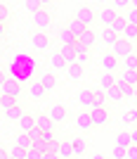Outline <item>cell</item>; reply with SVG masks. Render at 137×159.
Segmentation results:
<instances>
[{"label": "cell", "instance_id": "cell-1", "mask_svg": "<svg viewBox=\"0 0 137 159\" xmlns=\"http://www.w3.org/2000/svg\"><path fill=\"white\" fill-rule=\"evenodd\" d=\"M28 43H31V48L36 52H52V50H50V38H47V33H43V31H36Z\"/></svg>", "mask_w": 137, "mask_h": 159}, {"label": "cell", "instance_id": "cell-2", "mask_svg": "<svg viewBox=\"0 0 137 159\" xmlns=\"http://www.w3.org/2000/svg\"><path fill=\"white\" fill-rule=\"evenodd\" d=\"M0 93L7 95V98L19 100V95H21V86H19V83H17L14 79H5V76H2V81H0Z\"/></svg>", "mask_w": 137, "mask_h": 159}, {"label": "cell", "instance_id": "cell-3", "mask_svg": "<svg viewBox=\"0 0 137 159\" xmlns=\"http://www.w3.org/2000/svg\"><path fill=\"white\" fill-rule=\"evenodd\" d=\"M76 19H78L80 24H85V26L90 29L92 24L97 21V12H95V10H92L90 5H80L78 10H76Z\"/></svg>", "mask_w": 137, "mask_h": 159}, {"label": "cell", "instance_id": "cell-4", "mask_svg": "<svg viewBox=\"0 0 137 159\" xmlns=\"http://www.w3.org/2000/svg\"><path fill=\"white\" fill-rule=\"evenodd\" d=\"M132 48H135L132 43H128V40H123V38H118V43L111 48L109 52H111V55H116L118 60H125L128 55H135V50H132Z\"/></svg>", "mask_w": 137, "mask_h": 159}, {"label": "cell", "instance_id": "cell-5", "mask_svg": "<svg viewBox=\"0 0 137 159\" xmlns=\"http://www.w3.org/2000/svg\"><path fill=\"white\" fill-rule=\"evenodd\" d=\"M50 24H52V17H50V12H47V10H43V12H36V14H33V26L38 29V31L47 33Z\"/></svg>", "mask_w": 137, "mask_h": 159}, {"label": "cell", "instance_id": "cell-6", "mask_svg": "<svg viewBox=\"0 0 137 159\" xmlns=\"http://www.w3.org/2000/svg\"><path fill=\"white\" fill-rule=\"evenodd\" d=\"M90 116H92V124H95V126H106V124H109V109H106V107H92Z\"/></svg>", "mask_w": 137, "mask_h": 159}, {"label": "cell", "instance_id": "cell-7", "mask_svg": "<svg viewBox=\"0 0 137 159\" xmlns=\"http://www.w3.org/2000/svg\"><path fill=\"white\" fill-rule=\"evenodd\" d=\"M102 69H104L106 74H116L118 69H121V60H118L116 55H111V52L102 55Z\"/></svg>", "mask_w": 137, "mask_h": 159}, {"label": "cell", "instance_id": "cell-8", "mask_svg": "<svg viewBox=\"0 0 137 159\" xmlns=\"http://www.w3.org/2000/svg\"><path fill=\"white\" fill-rule=\"evenodd\" d=\"M118 17H121V14H118L113 7H104V10H99V14H97V19L102 21V26H106V29H109Z\"/></svg>", "mask_w": 137, "mask_h": 159}, {"label": "cell", "instance_id": "cell-9", "mask_svg": "<svg viewBox=\"0 0 137 159\" xmlns=\"http://www.w3.org/2000/svg\"><path fill=\"white\" fill-rule=\"evenodd\" d=\"M57 50L66 60V64H76V62H78V45H62V48H57Z\"/></svg>", "mask_w": 137, "mask_h": 159}, {"label": "cell", "instance_id": "cell-10", "mask_svg": "<svg viewBox=\"0 0 137 159\" xmlns=\"http://www.w3.org/2000/svg\"><path fill=\"white\" fill-rule=\"evenodd\" d=\"M78 102L85 107V112H90L92 107H95V90L92 88H83L78 93Z\"/></svg>", "mask_w": 137, "mask_h": 159}, {"label": "cell", "instance_id": "cell-11", "mask_svg": "<svg viewBox=\"0 0 137 159\" xmlns=\"http://www.w3.org/2000/svg\"><path fill=\"white\" fill-rule=\"evenodd\" d=\"M36 128L43 133H54V121L47 114H36Z\"/></svg>", "mask_w": 137, "mask_h": 159}, {"label": "cell", "instance_id": "cell-12", "mask_svg": "<svg viewBox=\"0 0 137 159\" xmlns=\"http://www.w3.org/2000/svg\"><path fill=\"white\" fill-rule=\"evenodd\" d=\"M76 128H78V131H83V133H88V131H92V128H95L90 112H80L78 116H76Z\"/></svg>", "mask_w": 137, "mask_h": 159}, {"label": "cell", "instance_id": "cell-13", "mask_svg": "<svg viewBox=\"0 0 137 159\" xmlns=\"http://www.w3.org/2000/svg\"><path fill=\"white\" fill-rule=\"evenodd\" d=\"M47 116H50L54 124H62V121L66 119V107H64V105H50V109H47Z\"/></svg>", "mask_w": 137, "mask_h": 159}, {"label": "cell", "instance_id": "cell-14", "mask_svg": "<svg viewBox=\"0 0 137 159\" xmlns=\"http://www.w3.org/2000/svg\"><path fill=\"white\" fill-rule=\"evenodd\" d=\"M19 126V133H31V131H36V114H24L21 116V121L17 124Z\"/></svg>", "mask_w": 137, "mask_h": 159}, {"label": "cell", "instance_id": "cell-15", "mask_svg": "<svg viewBox=\"0 0 137 159\" xmlns=\"http://www.w3.org/2000/svg\"><path fill=\"white\" fill-rule=\"evenodd\" d=\"M38 81L43 83V86H45V90H47V93L57 88V76H54L52 71H40V79H38Z\"/></svg>", "mask_w": 137, "mask_h": 159}, {"label": "cell", "instance_id": "cell-16", "mask_svg": "<svg viewBox=\"0 0 137 159\" xmlns=\"http://www.w3.org/2000/svg\"><path fill=\"white\" fill-rule=\"evenodd\" d=\"M95 43H97V33L92 31V29H88V31H85L83 36L78 38V45L88 48V50H92V48H95Z\"/></svg>", "mask_w": 137, "mask_h": 159}, {"label": "cell", "instance_id": "cell-17", "mask_svg": "<svg viewBox=\"0 0 137 159\" xmlns=\"http://www.w3.org/2000/svg\"><path fill=\"white\" fill-rule=\"evenodd\" d=\"M28 95H31L33 100H43L47 95V90H45V86H43L40 81H33V83H28Z\"/></svg>", "mask_w": 137, "mask_h": 159}, {"label": "cell", "instance_id": "cell-18", "mask_svg": "<svg viewBox=\"0 0 137 159\" xmlns=\"http://www.w3.org/2000/svg\"><path fill=\"white\" fill-rule=\"evenodd\" d=\"M50 66H52V69H59V71H66L69 64H66V60L59 55V50H52V52H50Z\"/></svg>", "mask_w": 137, "mask_h": 159}, {"label": "cell", "instance_id": "cell-19", "mask_svg": "<svg viewBox=\"0 0 137 159\" xmlns=\"http://www.w3.org/2000/svg\"><path fill=\"white\" fill-rule=\"evenodd\" d=\"M66 29H69V31H71L73 36H76V38H80V36H83V33L88 31V26H85V24H80V21L76 19V17L66 21Z\"/></svg>", "mask_w": 137, "mask_h": 159}, {"label": "cell", "instance_id": "cell-20", "mask_svg": "<svg viewBox=\"0 0 137 159\" xmlns=\"http://www.w3.org/2000/svg\"><path fill=\"white\" fill-rule=\"evenodd\" d=\"M116 81H118L116 74H106V71H102V76H99V88L106 93L111 86H116Z\"/></svg>", "mask_w": 137, "mask_h": 159}, {"label": "cell", "instance_id": "cell-21", "mask_svg": "<svg viewBox=\"0 0 137 159\" xmlns=\"http://www.w3.org/2000/svg\"><path fill=\"white\" fill-rule=\"evenodd\" d=\"M14 145L21 147V150H26V152H31V150H33V140H31L28 133H19V135L14 138Z\"/></svg>", "mask_w": 137, "mask_h": 159}, {"label": "cell", "instance_id": "cell-22", "mask_svg": "<svg viewBox=\"0 0 137 159\" xmlns=\"http://www.w3.org/2000/svg\"><path fill=\"white\" fill-rule=\"evenodd\" d=\"M99 38H102V43H104L106 48H113L118 43V38L121 36H116V33L111 31V29H102V33H99Z\"/></svg>", "mask_w": 137, "mask_h": 159}, {"label": "cell", "instance_id": "cell-23", "mask_svg": "<svg viewBox=\"0 0 137 159\" xmlns=\"http://www.w3.org/2000/svg\"><path fill=\"white\" fill-rule=\"evenodd\" d=\"M59 40H62V45H78V38H76L66 26L59 29Z\"/></svg>", "mask_w": 137, "mask_h": 159}, {"label": "cell", "instance_id": "cell-24", "mask_svg": "<svg viewBox=\"0 0 137 159\" xmlns=\"http://www.w3.org/2000/svg\"><path fill=\"white\" fill-rule=\"evenodd\" d=\"M57 157H59V159H69V157H76V154H73V145H71V140H66V143H59Z\"/></svg>", "mask_w": 137, "mask_h": 159}, {"label": "cell", "instance_id": "cell-25", "mask_svg": "<svg viewBox=\"0 0 137 159\" xmlns=\"http://www.w3.org/2000/svg\"><path fill=\"white\" fill-rule=\"evenodd\" d=\"M113 145L123 147V150H128V147H132V138H130V133H128V131L118 133V135H116V140H113Z\"/></svg>", "mask_w": 137, "mask_h": 159}, {"label": "cell", "instance_id": "cell-26", "mask_svg": "<svg viewBox=\"0 0 137 159\" xmlns=\"http://www.w3.org/2000/svg\"><path fill=\"white\" fill-rule=\"evenodd\" d=\"M121 69H123V71H137V52L128 55L125 60H121Z\"/></svg>", "mask_w": 137, "mask_h": 159}, {"label": "cell", "instance_id": "cell-27", "mask_svg": "<svg viewBox=\"0 0 137 159\" xmlns=\"http://www.w3.org/2000/svg\"><path fill=\"white\" fill-rule=\"evenodd\" d=\"M66 76H69L71 81H80L83 79V66L80 64H69L66 66Z\"/></svg>", "mask_w": 137, "mask_h": 159}, {"label": "cell", "instance_id": "cell-28", "mask_svg": "<svg viewBox=\"0 0 137 159\" xmlns=\"http://www.w3.org/2000/svg\"><path fill=\"white\" fill-rule=\"evenodd\" d=\"M118 81H123L125 86H137V71H123V69H121Z\"/></svg>", "mask_w": 137, "mask_h": 159}, {"label": "cell", "instance_id": "cell-29", "mask_svg": "<svg viewBox=\"0 0 137 159\" xmlns=\"http://www.w3.org/2000/svg\"><path fill=\"white\" fill-rule=\"evenodd\" d=\"M106 100H109V102H121V100H123V90H121V86H111L109 90H106Z\"/></svg>", "mask_w": 137, "mask_h": 159}, {"label": "cell", "instance_id": "cell-30", "mask_svg": "<svg viewBox=\"0 0 137 159\" xmlns=\"http://www.w3.org/2000/svg\"><path fill=\"white\" fill-rule=\"evenodd\" d=\"M71 145H73V154H76V157H83V154L88 152V145H85L83 138H71Z\"/></svg>", "mask_w": 137, "mask_h": 159}, {"label": "cell", "instance_id": "cell-31", "mask_svg": "<svg viewBox=\"0 0 137 159\" xmlns=\"http://www.w3.org/2000/svg\"><path fill=\"white\" fill-rule=\"evenodd\" d=\"M5 114H7V121H17V124H19L21 116H24L26 112H24V107H21V105H17V107H12V109L5 112Z\"/></svg>", "mask_w": 137, "mask_h": 159}, {"label": "cell", "instance_id": "cell-32", "mask_svg": "<svg viewBox=\"0 0 137 159\" xmlns=\"http://www.w3.org/2000/svg\"><path fill=\"white\" fill-rule=\"evenodd\" d=\"M109 29H111L113 33H116V36H123V33H125V29H128V21H125V17H118V19L113 21V24H111Z\"/></svg>", "mask_w": 137, "mask_h": 159}, {"label": "cell", "instance_id": "cell-33", "mask_svg": "<svg viewBox=\"0 0 137 159\" xmlns=\"http://www.w3.org/2000/svg\"><path fill=\"white\" fill-rule=\"evenodd\" d=\"M24 7H26L28 12H43V10H45V2H40V0H26V2H24Z\"/></svg>", "mask_w": 137, "mask_h": 159}, {"label": "cell", "instance_id": "cell-34", "mask_svg": "<svg viewBox=\"0 0 137 159\" xmlns=\"http://www.w3.org/2000/svg\"><path fill=\"white\" fill-rule=\"evenodd\" d=\"M121 38H123V40H128V43H132V45H135V43H137V26H130V24H128V29H125V33L121 36Z\"/></svg>", "mask_w": 137, "mask_h": 159}, {"label": "cell", "instance_id": "cell-35", "mask_svg": "<svg viewBox=\"0 0 137 159\" xmlns=\"http://www.w3.org/2000/svg\"><path fill=\"white\" fill-rule=\"evenodd\" d=\"M19 105V100H14V98H7V95H2L0 98V107H2V112H10L12 107Z\"/></svg>", "mask_w": 137, "mask_h": 159}, {"label": "cell", "instance_id": "cell-36", "mask_svg": "<svg viewBox=\"0 0 137 159\" xmlns=\"http://www.w3.org/2000/svg\"><path fill=\"white\" fill-rule=\"evenodd\" d=\"M88 60H90V50L83 48V45H78V62H76V64L85 66V64H88Z\"/></svg>", "mask_w": 137, "mask_h": 159}, {"label": "cell", "instance_id": "cell-37", "mask_svg": "<svg viewBox=\"0 0 137 159\" xmlns=\"http://www.w3.org/2000/svg\"><path fill=\"white\" fill-rule=\"evenodd\" d=\"M118 86H121V90H123V100H132L135 98V86H125L123 81H116Z\"/></svg>", "mask_w": 137, "mask_h": 159}, {"label": "cell", "instance_id": "cell-38", "mask_svg": "<svg viewBox=\"0 0 137 159\" xmlns=\"http://www.w3.org/2000/svg\"><path fill=\"white\" fill-rule=\"evenodd\" d=\"M104 102H106V93L102 88H97V90H95V107H106Z\"/></svg>", "mask_w": 137, "mask_h": 159}, {"label": "cell", "instance_id": "cell-39", "mask_svg": "<svg viewBox=\"0 0 137 159\" xmlns=\"http://www.w3.org/2000/svg\"><path fill=\"white\" fill-rule=\"evenodd\" d=\"M10 19H12V12H10V7H7V5H2V7H0V24L5 26Z\"/></svg>", "mask_w": 137, "mask_h": 159}, {"label": "cell", "instance_id": "cell-40", "mask_svg": "<svg viewBox=\"0 0 137 159\" xmlns=\"http://www.w3.org/2000/svg\"><path fill=\"white\" fill-rule=\"evenodd\" d=\"M26 150H21V147H17V145H12V150H10V157L12 159H26Z\"/></svg>", "mask_w": 137, "mask_h": 159}, {"label": "cell", "instance_id": "cell-41", "mask_svg": "<svg viewBox=\"0 0 137 159\" xmlns=\"http://www.w3.org/2000/svg\"><path fill=\"white\" fill-rule=\"evenodd\" d=\"M125 157H128V150L113 145V150H111V159H125Z\"/></svg>", "mask_w": 137, "mask_h": 159}, {"label": "cell", "instance_id": "cell-42", "mask_svg": "<svg viewBox=\"0 0 137 159\" xmlns=\"http://www.w3.org/2000/svg\"><path fill=\"white\" fill-rule=\"evenodd\" d=\"M125 21H128L130 26H137V10H128V12H125Z\"/></svg>", "mask_w": 137, "mask_h": 159}, {"label": "cell", "instance_id": "cell-43", "mask_svg": "<svg viewBox=\"0 0 137 159\" xmlns=\"http://www.w3.org/2000/svg\"><path fill=\"white\" fill-rule=\"evenodd\" d=\"M111 7H113V10H125V7H132V2H128V0H113V2H111Z\"/></svg>", "mask_w": 137, "mask_h": 159}, {"label": "cell", "instance_id": "cell-44", "mask_svg": "<svg viewBox=\"0 0 137 159\" xmlns=\"http://www.w3.org/2000/svg\"><path fill=\"white\" fill-rule=\"evenodd\" d=\"M125 121H128V124L137 121V112H135V109H128V112H125Z\"/></svg>", "mask_w": 137, "mask_h": 159}, {"label": "cell", "instance_id": "cell-45", "mask_svg": "<svg viewBox=\"0 0 137 159\" xmlns=\"http://www.w3.org/2000/svg\"><path fill=\"white\" fill-rule=\"evenodd\" d=\"M125 159H137V145L128 147V157H125Z\"/></svg>", "mask_w": 137, "mask_h": 159}, {"label": "cell", "instance_id": "cell-46", "mask_svg": "<svg viewBox=\"0 0 137 159\" xmlns=\"http://www.w3.org/2000/svg\"><path fill=\"white\" fill-rule=\"evenodd\" d=\"M45 154H40V152H36V150H31V152L26 154V159H43Z\"/></svg>", "mask_w": 137, "mask_h": 159}, {"label": "cell", "instance_id": "cell-47", "mask_svg": "<svg viewBox=\"0 0 137 159\" xmlns=\"http://www.w3.org/2000/svg\"><path fill=\"white\" fill-rule=\"evenodd\" d=\"M88 159H106V157H104V154H99V152H92Z\"/></svg>", "mask_w": 137, "mask_h": 159}, {"label": "cell", "instance_id": "cell-48", "mask_svg": "<svg viewBox=\"0 0 137 159\" xmlns=\"http://www.w3.org/2000/svg\"><path fill=\"white\" fill-rule=\"evenodd\" d=\"M130 138H132V145H137V128H135V131H130Z\"/></svg>", "mask_w": 137, "mask_h": 159}, {"label": "cell", "instance_id": "cell-49", "mask_svg": "<svg viewBox=\"0 0 137 159\" xmlns=\"http://www.w3.org/2000/svg\"><path fill=\"white\" fill-rule=\"evenodd\" d=\"M43 159H59V157H57V154H54V152H47V154H45V157H43Z\"/></svg>", "mask_w": 137, "mask_h": 159}, {"label": "cell", "instance_id": "cell-50", "mask_svg": "<svg viewBox=\"0 0 137 159\" xmlns=\"http://www.w3.org/2000/svg\"><path fill=\"white\" fill-rule=\"evenodd\" d=\"M135 100H137V86H135Z\"/></svg>", "mask_w": 137, "mask_h": 159}, {"label": "cell", "instance_id": "cell-51", "mask_svg": "<svg viewBox=\"0 0 137 159\" xmlns=\"http://www.w3.org/2000/svg\"><path fill=\"white\" fill-rule=\"evenodd\" d=\"M135 48H137V43H135Z\"/></svg>", "mask_w": 137, "mask_h": 159}, {"label": "cell", "instance_id": "cell-52", "mask_svg": "<svg viewBox=\"0 0 137 159\" xmlns=\"http://www.w3.org/2000/svg\"><path fill=\"white\" fill-rule=\"evenodd\" d=\"M10 159H12V157H10Z\"/></svg>", "mask_w": 137, "mask_h": 159}]
</instances>
